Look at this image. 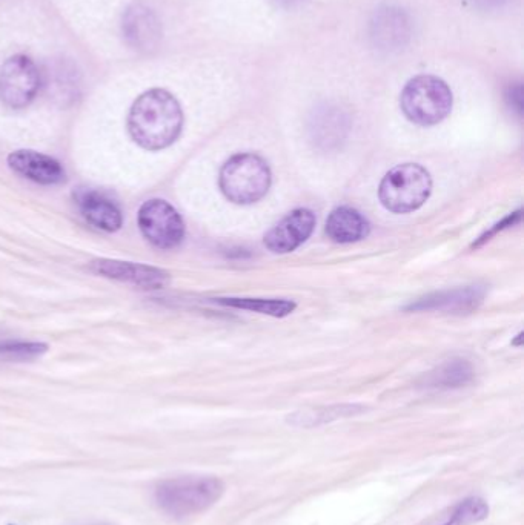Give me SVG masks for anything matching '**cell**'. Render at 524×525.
I'll list each match as a JSON object with an SVG mask.
<instances>
[{
  "label": "cell",
  "mask_w": 524,
  "mask_h": 525,
  "mask_svg": "<svg viewBox=\"0 0 524 525\" xmlns=\"http://www.w3.org/2000/svg\"><path fill=\"white\" fill-rule=\"evenodd\" d=\"M182 129V106L170 91L162 88L145 91L131 106L128 131L143 149L168 148L179 139Z\"/></svg>",
  "instance_id": "1"
},
{
  "label": "cell",
  "mask_w": 524,
  "mask_h": 525,
  "mask_svg": "<svg viewBox=\"0 0 524 525\" xmlns=\"http://www.w3.org/2000/svg\"><path fill=\"white\" fill-rule=\"evenodd\" d=\"M225 489V483L217 476L183 475L159 481L154 486L153 499L165 515L186 519L216 506Z\"/></svg>",
  "instance_id": "2"
},
{
  "label": "cell",
  "mask_w": 524,
  "mask_h": 525,
  "mask_svg": "<svg viewBox=\"0 0 524 525\" xmlns=\"http://www.w3.org/2000/svg\"><path fill=\"white\" fill-rule=\"evenodd\" d=\"M272 175L268 163L251 152L237 154L223 165L219 185L223 195L236 205H253L268 194Z\"/></svg>",
  "instance_id": "3"
},
{
  "label": "cell",
  "mask_w": 524,
  "mask_h": 525,
  "mask_svg": "<svg viewBox=\"0 0 524 525\" xmlns=\"http://www.w3.org/2000/svg\"><path fill=\"white\" fill-rule=\"evenodd\" d=\"M454 96L451 88L440 77H414L406 83L400 96V106L406 119L415 125L434 126L451 114Z\"/></svg>",
  "instance_id": "4"
},
{
  "label": "cell",
  "mask_w": 524,
  "mask_h": 525,
  "mask_svg": "<svg viewBox=\"0 0 524 525\" xmlns=\"http://www.w3.org/2000/svg\"><path fill=\"white\" fill-rule=\"evenodd\" d=\"M432 192L431 174L417 163L395 166L380 183L382 205L394 214H408L425 205Z\"/></svg>",
  "instance_id": "5"
},
{
  "label": "cell",
  "mask_w": 524,
  "mask_h": 525,
  "mask_svg": "<svg viewBox=\"0 0 524 525\" xmlns=\"http://www.w3.org/2000/svg\"><path fill=\"white\" fill-rule=\"evenodd\" d=\"M143 237L163 251L177 248L185 238V222L171 203L162 199L148 200L137 214Z\"/></svg>",
  "instance_id": "6"
},
{
  "label": "cell",
  "mask_w": 524,
  "mask_h": 525,
  "mask_svg": "<svg viewBox=\"0 0 524 525\" xmlns=\"http://www.w3.org/2000/svg\"><path fill=\"white\" fill-rule=\"evenodd\" d=\"M40 73L36 63L24 54L5 60L0 68V100L11 109H22L36 99Z\"/></svg>",
  "instance_id": "7"
},
{
  "label": "cell",
  "mask_w": 524,
  "mask_h": 525,
  "mask_svg": "<svg viewBox=\"0 0 524 525\" xmlns=\"http://www.w3.org/2000/svg\"><path fill=\"white\" fill-rule=\"evenodd\" d=\"M412 37V20L406 11L383 7L375 11L369 22V40L382 53H395L408 45Z\"/></svg>",
  "instance_id": "8"
},
{
  "label": "cell",
  "mask_w": 524,
  "mask_h": 525,
  "mask_svg": "<svg viewBox=\"0 0 524 525\" xmlns=\"http://www.w3.org/2000/svg\"><path fill=\"white\" fill-rule=\"evenodd\" d=\"M90 271L111 280L133 284L136 288L146 291H159L166 288L171 280L170 272H166L165 269L130 263V261L107 260V258L94 260L90 265Z\"/></svg>",
  "instance_id": "9"
},
{
  "label": "cell",
  "mask_w": 524,
  "mask_h": 525,
  "mask_svg": "<svg viewBox=\"0 0 524 525\" xmlns=\"http://www.w3.org/2000/svg\"><path fill=\"white\" fill-rule=\"evenodd\" d=\"M316 228V215L309 209L300 208L286 215L266 234L265 246L274 254H289L311 237Z\"/></svg>",
  "instance_id": "10"
},
{
  "label": "cell",
  "mask_w": 524,
  "mask_h": 525,
  "mask_svg": "<svg viewBox=\"0 0 524 525\" xmlns=\"http://www.w3.org/2000/svg\"><path fill=\"white\" fill-rule=\"evenodd\" d=\"M8 165L14 172L37 185L56 186L67 182V172L60 162L31 149L11 152Z\"/></svg>",
  "instance_id": "11"
},
{
  "label": "cell",
  "mask_w": 524,
  "mask_h": 525,
  "mask_svg": "<svg viewBox=\"0 0 524 525\" xmlns=\"http://www.w3.org/2000/svg\"><path fill=\"white\" fill-rule=\"evenodd\" d=\"M123 37L137 51L154 50L162 39V25L156 13L143 4H133L122 20Z\"/></svg>",
  "instance_id": "12"
},
{
  "label": "cell",
  "mask_w": 524,
  "mask_h": 525,
  "mask_svg": "<svg viewBox=\"0 0 524 525\" xmlns=\"http://www.w3.org/2000/svg\"><path fill=\"white\" fill-rule=\"evenodd\" d=\"M74 200L79 206L80 214L94 228L105 232H117L122 228L123 217L119 206L103 192L80 188L74 192Z\"/></svg>",
  "instance_id": "13"
},
{
  "label": "cell",
  "mask_w": 524,
  "mask_h": 525,
  "mask_svg": "<svg viewBox=\"0 0 524 525\" xmlns=\"http://www.w3.org/2000/svg\"><path fill=\"white\" fill-rule=\"evenodd\" d=\"M369 231L371 225L368 220L357 209L349 206L335 208L326 220V234L332 242L342 245L360 242L368 237Z\"/></svg>",
  "instance_id": "14"
},
{
  "label": "cell",
  "mask_w": 524,
  "mask_h": 525,
  "mask_svg": "<svg viewBox=\"0 0 524 525\" xmlns=\"http://www.w3.org/2000/svg\"><path fill=\"white\" fill-rule=\"evenodd\" d=\"M485 292L480 288L455 289V291L438 292L418 300L409 306V311H472L483 300Z\"/></svg>",
  "instance_id": "15"
},
{
  "label": "cell",
  "mask_w": 524,
  "mask_h": 525,
  "mask_svg": "<svg viewBox=\"0 0 524 525\" xmlns=\"http://www.w3.org/2000/svg\"><path fill=\"white\" fill-rule=\"evenodd\" d=\"M217 303L228 308L243 309V311L277 318L286 317L297 308V304L291 300H263V298H219Z\"/></svg>",
  "instance_id": "16"
},
{
  "label": "cell",
  "mask_w": 524,
  "mask_h": 525,
  "mask_svg": "<svg viewBox=\"0 0 524 525\" xmlns=\"http://www.w3.org/2000/svg\"><path fill=\"white\" fill-rule=\"evenodd\" d=\"M489 504L480 496H468L452 507L449 515L437 525H475L488 519Z\"/></svg>",
  "instance_id": "17"
},
{
  "label": "cell",
  "mask_w": 524,
  "mask_h": 525,
  "mask_svg": "<svg viewBox=\"0 0 524 525\" xmlns=\"http://www.w3.org/2000/svg\"><path fill=\"white\" fill-rule=\"evenodd\" d=\"M360 410L362 407L357 406H334L329 409L308 410V412L294 413L289 418V424L299 427L322 426V424L332 423L340 418L351 417Z\"/></svg>",
  "instance_id": "18"
},
{
  "label": "cell",
  "mask_w": 524,
  "mask_h": 525,
  "mask_svg": "<svg viewBox=\"0 0 524 525\" xmlns=\"http://www.w3.org/2000/svg\"><path fill=\"white\" fill-rule=\"evenodd\" d=\"M474 378V370L471 364L465 360H455L438 369L437 374L432 375L431 384L434 387H454L466 386Z\"/></svg>",
  "instance_id": "19"
},
{
  "label": "cell",
  "mask_w": 524,
  "mask_h": 525,
  "mask_svg": "<svg viewBox=\"0 0 524 525\" xmlns=\"http://www.w3.org/2000/svg\"><path fill=\"white\" fill-rule=\"evenodd\" d=\"M346 122V114L339 106H323L314 117V131L323 137L328 133V139H339L346 129Z\"/></svg>",
  "instance_id": "20"
},
{
  "label": "cell",
  "mask_w": 524,
  "mask_h": 525,
  "mask_svg": "<svg viewBox=\"0 0 524 525\" xmlns=\"http://www.w3.org/2000/svg\"><path fill=\"white\" fill-rule=\"evenodd\" d=\"M48 344L31 341H8L0 344V361L5 363H24L36 360L47 354Z\"/></svg>",
  "instance_id": "21"
},
{
  "label": "cell",
  "mask_w": 524,
  "mask_h": 525,
  "mask_svg": "<svg viewBox=\"0 0 524 525\" xmlns=\"http://www.w3.org/2000/svg\"><path fill=\"white\" fill-rule=\"evenodd\" d=\"M521 218V211L514 212V214L509 215L508 218H505L503 222L498 223V225H495L494 229H491V231L486 232L485 235H481L480 240H478L477 243H474V248H478V246L483 245V243L488 242V240H491L492 235L497 234L498 231H503V229L511 228V226H514L515 223L520 222Z\"/></svg>",
  "instance_id": "22"
},
{
  "label": "cell",
  "mask_w": 524,
  "mask_h": 525,
  "mask_svg": "<svg viewBox=\"0 0 524 525\" xmlns=\"http://www.w3.org/2000/svg\"><path fill=\"white\" fill-rule=\"evenodd\" d=\"M508 100L517 113L523 111V88H521V85H515L509 88Z\"/></svg>",
  "instance_id": "23"
},
{
  "label": "cell",
  "mask_w": 524,
  "mask_h": 525,
  "mask_svg": "<svg viewBox=\"0 0 524 525\" xmlns=\"http://www.w3.org/2000/svg\"><path fill=\"white\" fill-rule=\"evenodd\" d=\"M469 2L474 7L481 8V10H492V8L501 7L508 0H469Z\"/></svg>",
  "instance_id": "24"
},
{
  "label": "cell",
  "mask_w": 524,
  "mask_h": 525,
  "mask_svg": "<svg viewBox=\"0 0 524 525\" xmlns=\"http://www.w3.org/2000/svg\"><path fill=\"white\" fill-rule=\"evenodd\" d=\"M274 4L277 5V7L282 8H294L299 7V5H302L305 0H272Z\"/></svg>",
  "instance_id": "25"
},
{
  "label": "cell",
  "mask_w": 524,
  "mask_h": 525,
  "mask_svg": "<svg viewBox=\"0 0 524 525\" xmlns=\"http://www.w3.org/2000/svg\"><path fill=\"white\" fill-rule=\"evenodd\" d=\"M521 338H523V334L518 335L517 340L512 341V344H514V346H520V344H521Z\"/></svg>",
  "instance_id": "26"
},
{
  "label": "cell",
  "mask_w": 524,
  "mask_h": 525,
  "mask_svg": "<svg viewBox=\"0 0 524 525\" xmlns=\"http://www.w3.org/2000/svg\"><path fill=\"white\" fill-rule=\"evenodd\" d=\"M88 525H110V524H88Z\"/></svg>",
  "instance_id": "27"
}]
</instances>
